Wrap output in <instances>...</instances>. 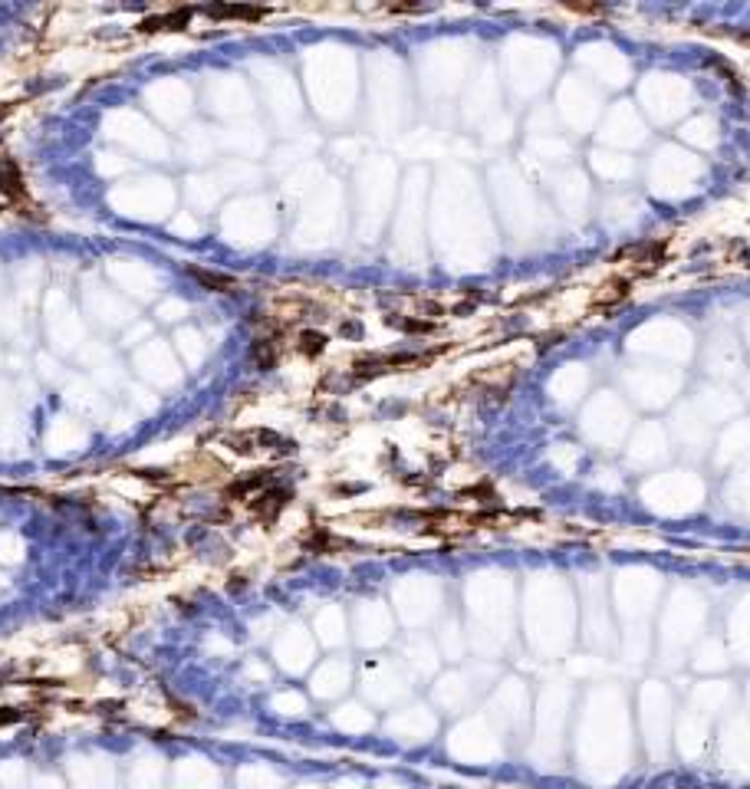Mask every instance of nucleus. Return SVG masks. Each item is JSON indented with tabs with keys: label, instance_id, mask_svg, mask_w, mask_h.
I'll return each instance as SVG.
<instances>
[{
	"label": "nucleus",
	"instance_id": "1",
	"mask_svg": "<svg viewBox=\"0 0 750 789\" xmlns=\"http://www.w3.org/2000/svg\"><path fill=\"white\" fill-rule=\"evenodd\" d=\"M191 7H181V11H172V13H158V17H145L139 23L141 33H158V30H185L188 20H191Z\"/></svg>",
	"mask_w": 750,
	"mask_h": 789
},
{
	"label": "nucleus",
	"instance_id": "2",
	"mask_svg": "<svg viewBox=\"0 0 750 789\" xmlns=\"http://www.w3.org/2000/svg\"><path fill=\"white\" fill-rule=\"evenodd\" d=\"M188 273L195 277L204 290L211 293H234L237 290V280L230 273H218V270H204V267H188Z\"/></svg>",
	"mask_w": 750,
	"mask_h": 789
},
{
	"label": "nucleus",
	"instance_id": "3",
	"mask_svg": "<svg viewBox=\"0 0 750 789\" xmlns=\"http://www.w3.org/2000/svg\"><path fill=\"white\" fill-rule=\"evenodd\" d=\"M204 13L211 17V20H228V17H234V20H261V17H267V11L263 7H244V4H230V7H204Z\"/></svg>",
	"mask_w": 750,
	"mask_h": 789
},
{
	"label": "nucleus",
	"instance_id": "4",
	"mask_svg": "<svg viewBox=\"0 0 750 789\" xmlns=\"http://www.w3.org/2000/svg\"><path fill=\"white\" fill-rule=\"evenodd\" d=\"M0 195L4 197L23 195V174L17 168V162H11V158H0Z\"/></svg>",
	"mask_w": 750,
	"mask_h": 789
},
{
	"label": "nucleus",
	"instance_id": "5",
	"mask_svg": "<svg viewBox=\"0 0 750 789\" xmlns=\"http://www.w3.org/2000/svg\"><path fill=\"white\" fill-rule=\"evenodd\" d=\"M283 507H286V490H270V494L263 490L261 497H257V503H254V510H257L263 519H273L277 517V510H283Z\"/></svg>",
	"mask_w": 750,
	"mask_h": 789
},
{
	"label": "nucleus",
	"instance_id": "6",
	"mask_svg": "<svg viewBox=\"0 0 750 789\" xmlns=\"http://www.w3.org/2000/svg\"><path fill=\"white\" fill-rule=\"evenodd\" d=\"M385 323L395 326V329H402V333H431V329H435V323L418 319V316H405V313H389L385 316Z\"/></svg>",
	"mask_w": 750,
	"mask_h": 789
},
{
	"label": "nucleus",
	"instance_id": "7",
	"mask_svg": "<svg viewBox=\"0 0 750 789\" xmlns=\"http://www.w3.org/2000/svg\"><path fill=\"white\" fill-rule=\"evenodd\" d=\"M323 349H326V335L323 333H313V329L300 333V342H296V352H300V356L313 358V356H319Z\"/></svg>",
	"mask_w": 750,
	"mask_h": 789
},
{
	"label": "nucleus",
	"instance_id": "8",
	"mask_svg": "<svg viewBox=\"0 0 750 789\" xmlns=\"http://www.w3.org/2000/svg\"><path fill=\"white\" fill-rule=\"evenodd\" d=\"M254 358L261 368H273L277 365V349H273V339H257L254 342Z\"/></svg>",
	"mask_w": 750,
	"mask_h": 789
},
{
	"label": "nucleus",
	"instance_id": "9",
	"mask_svg": "<svg viewBox=\"0 0 750 789\" xmlns=\"http://www.w3.org/2000/svg\"><path fill=\"white\" fill-rule=\"evenodd\" d=\"M270 484V477L267 474H254V477H247V480H237V484L230 487V494H234V497H247L250 490H261V487H267Z\"/></svg>",
	"mask_w": 750,
	"mask_h": 789
},
{
	"label": "nucleus",
	"instance_id": "10",
	"mask_svg": "<svg viewBox=\"0 0 750 789\" xmlns=\"http://www.w3.org/2000/svg\"><path fill=\"white\" fill-rule=\"evenodd\" d=\"M17 720H20V711H13V707H0V727L17 724Z\"/></svg>",
	"mask_w": 750,
	"mask_h": 789
}]
</instances>
